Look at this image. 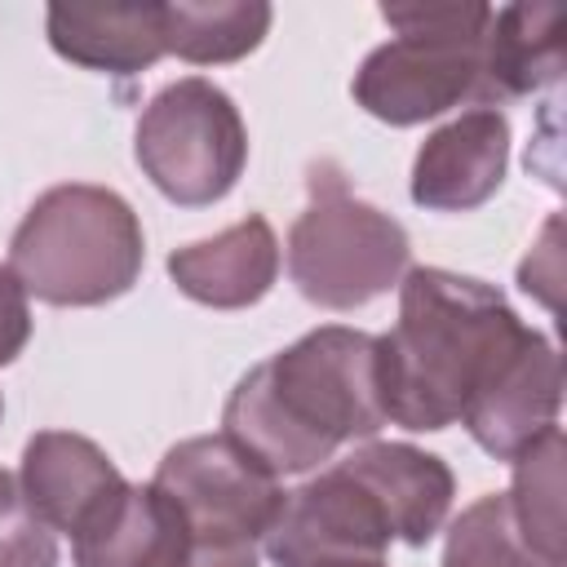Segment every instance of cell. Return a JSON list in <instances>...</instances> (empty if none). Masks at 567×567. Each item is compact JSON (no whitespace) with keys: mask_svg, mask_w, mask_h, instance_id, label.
I'll list each match as a JSON object with an SVG mask.
<instances>
[{"mask_svg":"<svg viewBox=\"0 0 567 567\" xmlns=\"http://www.w3.org/2000/svg\"><path fill=\"white\" fill-rule=\"evenodd\" d=\"M0 412H4V403H0Z\"/></svg>","mask_w":567,"mask_h":567,"instance_id":"obj_25","label":"cell"},{"mask_svg":"<svg viewBox=\"0 0 567 567\" xmlns=\"http://www.w3.org/2000/svg\"><path fill=\"white\" fill-rule=\"evenodd\" d=\"M381 18L399 31L372 49L354 71V102L385 124H421L461 102H478L483 31L492 4L474 0H416L381 4Z\"/></svg>","mask_w":567,"mask_h":567,"instance_id":"obj_4","label":"cell"},{"mask_svg":"<svg viewBox=\"0 0 567 567\" xmlns=\"http://www.w3.org/2000/svg\"><path fill=\"white\" fill-rule=\"evenodd\" d=\"M443 567H549L527 549L509 518L505 496H483L474 501L447 532L443 545Z\"/></svg>","mask_w":567,"mask_h":567,"instance_id":"obj_19","label":"cell"},{"mask_svg":"<svg viewBox=\"0 0 567 567\" xmlns=\"http://www.w3.org/2000/svg\"><path fill=\"white\" fill-rule=\"evenodd\" d=\"M168 275L182 297L213 310H244L261 301L279 275V239L261 213L226 226L213 239L186 244L168 257Z\"/></svg>","mask_w":567,"mask_h":567,"instance_id":"obj_12","label":"cell"},{"mask_svg":"<svg viewBox=\"0 0 567 567\" xmlns=\"http://www.w3.org/2000/svg\"><path fill=\"white\" fill-rule=\"evenodd\" d=\"M558 279H563V270H558V217H549L540 244L532 248V257L518 270V284H523V292H536L554 310L558 306V297H554L558 292Z\"/></svg>","mask_w":567,"mask_h":567,"instance_id":"obj_22","label":"cell"},{"mask_svg":"<svg viewBox=\"0 0 567 567\" xmlns=\"http://www.w3.org/2000/svg\"><path fill=\"white\" fill-rule=\"evenodd\" d=\"M49 44L89 71L137 75L164 58V4L58 0L44 13Z\"/></svg>","mask_w":567,"mask_h":567,"instance_id":"obj_14","label":"cell"},{"mask_svg":"<svg viewBox=\"0 0 567 567\" xmlns=\"http://www.w3.org/2000/svg\"><path fill=\"white\" fill-rule=\"evenodd\" d=\"M221 425L275 478L332 461L350 439H377L385 425L377 337L341 323L306 332L230 390Z\"/></svg>","mask_w":567,"mask_h":567,"instance_id":"obj_1","label":"cell"},{"mask_svg":"<svg viewBox=\"0 0 567 567\" xmlns=\"http://www.w3.org/2000/svg\"><path fill=\"white\" fill-rule=\"evenodd\" d=\"M310 204L288 230V275L323 310H354L390 292L408 270V230L350 195L332 164L310 168Z\"/></svg>","mask_w":567,"mask_h":567,"instance_id":"obj_5","label":"cell"},{"mask_svg":"<svg viewBox=\"0 0 567 567\" xmlns=\"http://www.w3.org/2000/svg\"><path fill=\"white\" fill-rule=\"evenodd\" d=\"M341 465L377 496L394 540L425 545L447 523L456 478L434 452H421L412 443H363Z\"/></svg>","mask_w":567,"mask_h":567,"instance_id":"obj_13","label":"cell"},{"mask_svg":"<svg viewBox=\"0 0 567 567\" xmlns=\"http://www.w3.org/2000/svg\"><path fill=\"white\" fill-rule=\"evenodd\" d=\"M563 430L554 425L549 434H540L527 452L514 456V487H509V518L518 527V536L527 540V549L536 558H545L549 567H563Z\"/></svg>","mask_w":567,"mask_h":567,"instance_id":"obj_17","label":"cell"},{"mask_svg":"<svg viewBox=\"0 0 567 567\" xmlns=\"http://www.w3.org/2000/svg\"><path fill=\"white\" fill-rule=\"evenodd\" d=\"M133 155L151 186L173 204H217L244 173L248 128L230 93L204 75L159 89L133 133Z\"/></svg>","mask_w":567,"mask_h":567,"instance_id":"obj_6","label":"cell"},{"mask_svg":"<svg viewBox=\"0 0 567 567\" xmlns=\"http://www.w3.org/2000/svg\"><path fill=\"white\" fill-rule=\"evenodd\" d=\"M270 18L275 13L261 0L164 4V53H177L182 62H195V66L239 62L266 40Z\"/></svg>","mask_w":567,"mask_h":567,"instance_id":"obj_18","label":"cell"},{"mask_svg":"<svg viewBox=\"0 0 567 567\" xmlns=\"http://www.w3.org/2000/svg\"><path fill=\"white\" fill-rule=\"evenodd\" d=\"M18 487L49 532H66L75 540L115 505L128 478L93 439L71 430H40L22 452Z\"/></svg>","mask_w":567,"mask_h":567,"instance_id":"obj_10","label":"cell"},{"mask_svg":"<svg viewBox=\"0 0 567 567\" xmlns=\"http://www.w3.org/2000/svg\"><path fill=\"white\" fill-rule=\"evenodd\" d=\"M509 301L470 275L416 266L399 288V319L377 337L381 408L403 430H447L523 341Z\"/></svg>","mask_w":567,"mask_h":567,"instance_id":"obj_2","label":"cell"},{"mask_svg":"<svg viewBox=\"0 0 567 567\" xmlns=\"http://www.w3.org/2000/svg\"><path fill=\"white\" fill-rule=\"evenodd\" d=\"M71 545L75 567H182L190 554V527L155 483H128L115 505Z\"/></svg>","mask_w":567,"mask_h":567,"instance_id":"obj_16","label":"cell"},{"mask_svg":"<svg viewBox=\"0 0 567 567\" xmlns=\"http://www.w3.org/2000/svg\"><path fill=\"white\" fill-rule=\"evenodd\" d=\"M558 408H563L558 350L549 337L527 328L523 341L505 354V363L487 377V385L470 399L461 425L487 456L514 461L558 425Z\"/></svg>","mask_w":567,"mask_h":567,"instance_id":"obj_9","label":"cell"},{"mask_svg":"<svg viewBox=\"0 0 567 567\" xmlns=\"http://www.w3.org/2000/svg\"><path fill=\"white\" fill-rule=\"evenodd\" d=\"M509 164V120L496 106H470L434 128L412 164V199L430 213H470L487 204Z\"/></svg>","mask_w":567,"mask_h":567,"instance_id":"obj_11","label":"cell"},{"mask_svg":"<svg viewBox=\"0 0 567 567\" xmlns=\"http://www.w3.org/2000/svg\"><path fill=\"white\" fill-rule=\"evenodd\" d=\"M142 221L124 195L89 182L44 190L9 239V270L44 306H102L142 275Z\"/></svg>","mask_w":567,"mask_h":567,"instance_id":"obj_3","label":"cell"},{"mask_svg":"<svg viewBox=\"0 0 567 567\" xmlns=\"http://www.w3.org/2000/svg\"><path fill=\"white\" fill-rule=\"evenodd\" d=\"M182 567H257V545H221V540H190Z\"/></svg>","mask_w":567,"mask_h":567,"instance_id":"obj_23","label":"cell"},{"mask_svg":"<svg viewBox=\"0 0 567 567\" xmlns=\"http://www.w3.org/2000/svg\"><path fill=\"white\" fill-rule=\"evenodd\" d=\"M390 523L377 496L337 461L319 478L284 496L275 527L261 536L275 567H337V563H385Z\"/></svg>","mask_w":567,"mask_h":567,"instance_id":"obj_8","label":"cell"},{"mask_svg":"<svg viewBox=\"0 0 567 567\" xmlns=\"http://www.w3.org/2000/svg\"><path fill=\"white\" fill-rule=\"evenodd\" d=\"M31 341V310H27V292L13 279L9 266H0V368L13 363L22 354V346Z\"/></svg>","mask_w":567,"mask_h":567,"instance_id":"obj_21","label":"cell"},{"mask_svg":"<svg viewBox=\"0 0 567 567\" xmlns=\"http://www.w3.org/2000/svg\"><path fill=\"white\" fill-rule=\"evenodd\" d=\"M0 567H58V536L31 514L9 470H0Z\"/></svg>","mask_w":567,"mask_h":567,"instance_id":"obj_20","label":"cell"},{"mask_svg":"<svg viewBox=\"0 0 567 567\" xmlns=\"http://www.w3.org/2000/svg\"><path fill=\"white\" fill-rule=\"evenodd\" d=\"M151 483L177 505L190 540L221 545H257L275 527L288 496L279 478L226 434H199L168 447Z\"/></svg>","mask_w":567,"mask_h":567,"instance_id":"obj_7","label":"cell"},{"mask_svg":"<svg viewBox=\"0 0 567 567\" xmlns=\"http://www.w3.org/2000/svg\"><path fill=\"white\" fill-rule=\"evenodd\" d=\"M337 567H385V563H337Z\"/></svg>","mask_w":567,"mask_h":567,"instance_id":"obj_24","label":"cell"},{"mask_svg":"<svg viewBox=\"0 0 567 567\" xmlns=\"http://www.w3.org/2000/svg\"><path fill=\"white\" fill-rule=\"evenodd\" d=\"M567 62V4H505L492 9L483 31L478 106L527 97L563 75Z\"/></svg>","mask_w":567,"mask_h":567,"instance_id":"obj_15","label":"cell"}]
</instances>
